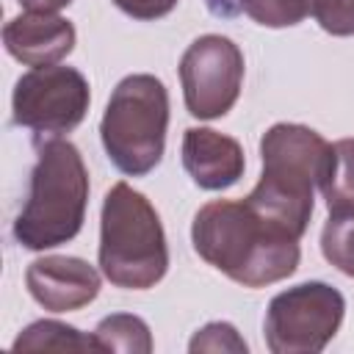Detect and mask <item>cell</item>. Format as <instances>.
Here are the masks:
<instances>
[{"label":"cell","mask_w":354,"mask_h":354,"mask_svg":"<svg viewBox=\"0 0 354 354\" xmlns=\"http://www.w3.org/2000/svg\"><path fill=\"white\" fill-rule=\"evenodd\" d=\"M91 335H94L100 351H122V354H149L152 351V332H149L147 321L133 313L105 315Z\"/></svg>","instance_id":"cell-13"},{"label":"cell","mask_w":354,"mask_h":354,"mask_svg":"<svg viewBox=\"0 0 354 354\" xmlns=\"http://www.w3.org/2000/svg\"><path fill=\"white\" fill-rule=\"evenodd\" d=\"M260 158L263 174L246 202L301 238L315 207V188L332 163V144L307 124L277 122L260 138Z\"/></svg>","instance_id":"cell-2"},{"label":"cell","mask_w":354,"mask_h":354,"mask_svg":"<svg viewBox=\"0 0 354 354\" xmlns=\"http://www.w3.org/2000/svg\"><path fill=\"white\" fill-rule=\"evenodd\" d=\"M235 6L263 28H290L310 17V0H235Z\"/></svg>","instance_id":"cell-16"},{"label":"cell","mask_w":354,"mask_h":354,"mask_svg":"<svg viewBox=\"0 0 354 354\" xmlns=\"http://www.w3.org/2000/svg\"><path fill=\"white\" fill-rule=\"evenodd\" d=\"M183 166L194 185L205 191L232 188L246 169L243 147L213 127H188L183 133Z\"/></svg>","instance_id":"cell-11"},{"label":"cell","mask_w":354,"mask_h":354,"mask_svg":"<svg viewBox=\"0 0 354 354\" xmlns=\"http://www.w3.org/2000/svg\"><path fill=\"white\" fill-rule=\"evenodd\" d=\"M75 25L61 14L25 11L6 22L3 44L25 66H50L75 50Z\"/></svg>","instance_id":"cell-10"},{"label":"cell","mask_w":354,"mask_h":354,"mask_svg":"<svg viewBox=\"0 0 354 354\" xmlns=\"http://www.w3.org/2000/svg\"><path fill=\"white\" fill-rule=\"evenodd\" d=\"M188 351L191 354H199V351H235V354H246L249 346L246 340L238 335V329L227 321H210L205 324L202 329L194 332L191 343H188Z\"/></svg>","instance_id":"cell-17"},{"label":"cell","mask_w":354,"mask_h":354,"mask_svg":"<svg viewBox=\"0 0 354 354\" xmlns=\"http://www.w3.org/2000/svg\"><path fill=\"white\" fill-rule=\"evenodd\" d=\"M28 293L50 313H72L91 304L102 288L100 271L83 257L44 254L25 271Z\"/></svg>","instance_id":"cell-9"},{"label":"cell","mask_w":354,"mask_h":354,"mask_svg":"<svg viewBox=\"0 0 354 354\" xmlns=\"http://www.w3.org/2000/svg\"><path fill=\"white\" fill-rule=\"evenodd\" d=\"M100 271L124 290L155 288L169 271V243L152 202L127 185L113 183L100 213Z\"/></svg>","instance_id":"cell-4"},{"label":"cell","mask_w":354,"mask_h":354,"mask_svg":"<svg viewBox=\"0 0 354 354\" xmlns=\"http://www.w3.org/2000/svg\"><path fill=\"white\" fill-rule=\"evenodd\" d=\"M169 91L149 72L127 75L111 91L100 122L108 160L127 177L149 174L166 149Z\"/></svg>","instance_id":"cell-5"},{"label":"cell","mask_w":354,"mask_h":354,"mask_svg":"<svg viewBox=\"0 0 354 354\" xmlns=\"http://www.w3.org/2000/svg\"><path fill=\"white\" fill-rule=\"evenodd\" d=\"M329 213L354 210V138H340L332 144V163L321 183Z\"/></svg>","instance_id":"cell-14"},{"label":"cell","mask_w":354,"mask_h":354,"mask_svg":"<svg viewBox=\"0 0 354 354\" xmlns=\"http://www.w3.org/2000/svg\"><path fill=\"white\" fill-rule=\"evenodd\" d=\"M321 252L329 266L354 277V210L329 213L321 230Z\"/></svg>","instance_id":"cell-15"},{"label":"cell","mask_w":354,"mask_h":354,"mask_svg":"<svg viewBox=\"0 0 354 354\" xmlns=\"http://www.w3.org/2000/svg\"><path fill=\"white\" fill-rule=\"evenodd\" d=\"M196 254L243 288H266L288 279L301 260L299 238L266 218L246 199H213L191 224Z\"/></svg>","instance_id":"cell-1"},{"label":"cell","mask_w":354,"mask_h":354,"mask_svg":"<svg viewBox=\"0 0 354 354\" xmlns=\"http://www.w3.org/2000/svg\"><path fill=\"white\" fill-rule=\"evenodd\" d=\"M14 348L17 351H100L94 335H83L80 329L53 318L33 321L30 326H25L14 340Z\"/></svg>","instance_id":"cell-12"},{"label":"cell","mask_w":354,"mask_h":354,"mask_svg":"<svg viewBox=\"0 0 354 354\" xmlns=\"http://www.w3.org/2000/svg\"><path fill=\"white\" fill-rule=\"evenodd\" d=\"M113 6L133 19L149 22V19H160V17L171 14L177 0H113Z\"/></svg>","instance_id":"cell-19"},{"label":"cell","mask_w":354,"mask_h":354,"mask_svg":"<svg viewBox=\"0 0 354 354\" xmlns=\"http://www.w3.org/2000/svg\"><path fill=\"white\" fill-rule=\"evenodd\" d=\"M310 17L332 36H354V0H310Z\"/></svg>","instance_id":"cell-18"},{"label":"cell","mask_w":354,"mask_h":354,"mask_svg":"<svg viewBox=\"0 0 354 354\" xmlns=\"http://www.w3.org/2000/svg\"><path fill=\"white\" fill-rule=\"evenodd\" d=\"M91 88L80 69L75 66H33L25 72L11 94V116L17 127H25L36 141L58 138L72 133L88 113Z\"/></svg>","instance_id":"cell-7"},{"label":"cell","mask_w":354,"mask_h":354,"mask_svg":"<svg viewBox=\"0 0 354 354\" xmlns=\"http://www.w3.org/2000/svg\"><path fill=\"white\" fill-rule=\"evenodd\" d=\"M346 299L329 282H301L279 290L266 310L263 335L271 354H318L337 335Z\"/></svg>","instance_id":"cell-6"},{"label":"cell","mask_w":354,"mask_h":354,"mask_svg":"<svg viewBox=\"0 0 354 354\" xmlns=\"http://www.w3.org/2000/svg\"><path fill=\"white\" fill-rule=\"evenodd\" d=\"M183 100L194 119H221L238 102L243 86V53L221 36L205 33L194 39L180 58Z\"/></svg>","instance_id":"cell-8"},{"label":"cell","mask_w":354,"mask_h":354,"mask_svg":"<svg viewBox=\"0 0 354 354\" xmlns=\"http://www.w3.org/2000/svg\"><path fill=\"white\" fill-rule=\"evenodd\" d=\"M72 0H19V6L25 11H47V14H55L61 8H66Z\"/></svg>","instance_id":"cell-20"},{"label":"cell","mask_w":354,"mask_h":354,"mask_svg":"<svg viewBox=\"0 0 354 354\" xmlns=\"http://www.w3.org/2000/svg\"><path fill=\"white\" fill-rule=\"evenodd\" d=\"M36 144L28 196L14 221V241L28 252L69 243L80 232L88 205V171L80 149L64 138Z\"/></svg>","instance_id":"cell-3"}]
</instances>
